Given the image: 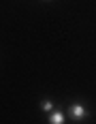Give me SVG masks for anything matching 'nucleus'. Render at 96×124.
Returning <instances> with one entry per match:
<instances>
[{
	"mask_svg": "<svg viewBox=\"0 0 96 124\" xmlns=\"http://www.w3.org/2000/svg\"><path fill=\"white\" fill-rule=\"evenodd\" d=\"M66 113L71 116V120H75V122H81V120L88 118V109H85V105H81V103H73Z\"/></svg>",
	"mask_w": 96,
	"mask_h": 124,
	"instance_id": "obj_1",
	"label": "nucleus"
},
{
	"mask_svg": "<svg viewBox=\"0 0 96 124\" xmlns=\"http://www.w3.org/2000/svg\"><path fill=\"white\" fill-rule=\"evenodd\" d=\"M47 122H49V124H64V122H66V113L53 109V111L47 116Z\"/></svg>",
	"mask_w": 96,
	"mask_h": 124,
	"instance_id": "obj_2",
	"label": "nucleus"
},
{
	"mask_svg": "<svg viewBox=\"0 0 96 124\" xmlns=\"http://www.w3.org/2000/svg\"><path fill=\"white\" fill-rule=\"evenodd\" d=\"M41 109L45 113H51L53 111V103H51V101H41Z\"/></svg>",
	"mask_w": 96,
	"mask_h": 124,
	"instance_id": "obj_3",
	"label": "nucleus"
}]
</instances>
